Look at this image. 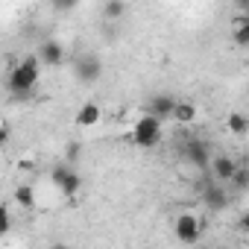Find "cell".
Listing matches in <instances>:
<instances>
[{
  "label": "cell",
  "mask_w": 249,
  "mask_h": 249,
  "mask_svg": "<svg viewBox=\"0 0 249 249\" xmlns=\"http://www.w3.org/2000/svg\"><path fill=\"white\" fill-rule=\"evenodd\" d=\"M38 76H41L38 59H36V56H27L24 62H18V65L9 71L6 85H9V91H12L15 97H30V91L38 85Z\"/></svg>",
  "instance_id": "obj_1"
},
{
  "label": "cell",
  "mask_w": 249,
  "mask_h": 249,
  "mask_svg": "<svg viewBox=\"0 0 249 249\" xmlns=\"http://www.w3.org/2000/svg\"><path fill=\"white\" fill-rule=\"evenodd\" d=\"M159 141H161V117L147 111L144 117L135 120V126H132V144L141 147V150H153Z\"/></svg>",
  "instance_id": "obj_2"
},
{
  "label": "cell",
  "mask_w": 249,
  "mask_h": 249,
  "mask_svg": "<svg viewBox=\"0 0 249 249\" xmlns=\"http://www.w3.org/2000/svg\"><path fill=\"white\" fill-rule=\"evenodd\" d=\"M50 179H53V185L68 196V199H73L76 194H79V188H82V176L65 161V164H56L53 167V173H50Z\"/></svg>",
  "instance_id": "obj_3"
},
{
  "label": "cell",
  "mask_w": 249,
  "mask_h": 249,
  "mask_svg": "<svg viewBox=\"0 0 249 249\" xmlns=\"http://www.w3.org/2000/svg\"><path fill=\"white\" fill-rule=\"evenodd\" d=\"M73 73H76L79 82L91 85V82H97V79L103 76V62H100L94 53H85V56H79V59L73 62Z\"/></svg>",
  "instance_id": "obj_4"
},
{
  "label": "cell",
  "mask_w": 249,
  "mask_h": 249,
  "mask_svg": "<svg viewBox=\"0 0 249 249\" xmlns=\"http://www.w3.org/2000/svg\"><path fill=\"white\" fill-rule=\"evenodd\" d=\"M173 231H176V237H179L182 243H196V240L202 237V220H199L196 214H179Z\"/></svg>",
  "instance_id": "obj_5"
},
{
  "label": "cell",
  "mask_w": 249,
  "mask_h": 249,
  "mask_svg": "<svg viewBox=\"0 0 249 249\" xmlns=\"http://www.w3.org/2000/svg\"><path fill=\"white\" fill-rule=\"evenodd\" d=\"M199 191H202V202H205L211 211H223V208L229 205L226 188H223V182H217L214 176H211V179H205V182L199 185Z\"/></svg>",
  "instance_id": "obj_6"
},
{
  "label": "cell",
  "mask_w": 249,
  "mask_h": 249,
  "mask_svg": "<svg viewBox=\"0 0 249 249\" xmlns=\"http://www.w3.org/2000/svg\"><path fill=\"white\" fill-rule=\"evenodd\" d=\"M36 59H38V65H44V68H59V65L65 62V47H62V41L44 38V41L38 44Z\"/></svg>",
  "instance_id": "obj_7"
},
{
  "label": "cell",
  "mask_w": 249,
  "mask_h": 249,
  "mask_svg": "<svg viewBox=\"0 0 249 249\" xmlns=\"http://www.w3.org/2000/svg\"><path fill=\"white\" fill-rule=\"evenodd\" d=\"M182 156L196 167V170H208V161H211V150H208V144L202 141V138H191L188 144H185V150H182Z\"/></svg>",
  "instance_id": "obj_8"
},
{
  "label": "cell",
  "mask_w": 249,
  "mask_h": 249,
  "mask_svg": "<svg viewBox=\"0 0 249 249\" xmlns=\"http://www.w3.org/2000/svg\"><path fill=\"white\" fill-rule=\"evenodd\" d=\"M234 159L231 156H214L211 161H208V170H211V176L217 179V182H229L231 179V173H234Z\"/></svg>",
  "instance_id": "obj_9"
},
{
  "label": "cell",
  "mask_w": 249,
  "mask_h": 249,
  "mask_svg": "<svg viewBox=\"0 0 249 249\" xmlns=\"http://www.w3.org/2000/svg\"><path fill=\"white\" fill-rule=\"evenodd\" d=\"M100 106L97 103H82L79 106V111H76V126H82V129H91V126H97L100 123Z\"/></svg>",
  "instance_id": "obj_10"
},
{
  "label": "cell",
  "mask_w": 249,
  "mask_h": 249,
  "mask_svg": "<svg viewBox=\"0 0 249 249\" xmlns=\"http://www.w3.org/2000/svg\"><path fill=\"white\" fill-rule=\"evenodd\" d=\"M173 103H176V97H170V94H156V97L147 103V111L156 114V117H170Z\"/></svg>",
  "instance_id": "obj_11"
},
{
  "label": "cell",
  "mask_w": 249,
  "mask_h": 249,
  "mask_svg": "<svg viewBox=\"0 0 249 249\" xmlns=\"http://www.w3.org/2000/svg\"><path fill=\"white\" fill-rule=\"evenodd\" d=\"M170 117L179 120V123H194V120H196V106H194L191 100H176Z\"/></svg>",
  "instance_id": "obj_12"
},
{
  "label": "cell",
  "mask_w": 249,
  "mask_h": 249,
  "mask_svg": "<svg viewBox=\"0 0 249 249\" xmlns=\"http://www.w3.org/2000/svg\"><path fill=\"white\" fill-rule=\"evenodd\" d=\"M226 126H229L231 135H246V132H249V120H246L240 111H231V114L226 117Z\"/></svg>",
  "instance_id": "obj_13"
},
{
  "label": "cell",
  "mask_w": 249,
  "mask_h": 249,
  "mask_svg": "<svg viewBox=\"0 0 249 249\" xmlns=\"http://www.w3.org/2000/svg\"><path fill=\"white\" fill-rule=\"evenodd\" d=\"M12 196H15V202H18L21 208H33V205H36V191H33V185H18Z\"/></svg>",
  "instance_id": "obj_14"
},
{
  "label": "cell",
  "mask_w": 249,
  "mask_h": 249,
  "mask_svg": "<svg viewBox=\"0 0 249 249\" xmlns=\"http://www.w3.org/2000/svg\"><path fill=\"white\" fill-rule=\"evenodd\" d=\"M103 12H106L108 21H120L123 15H126V3H123V0H108Z\"/></svg>",
  "instance_id": "obj_15"
},
{
  "label": "cell",
  "mask_w": 249,
  "mask_h": 249,
  "mask_svg": "<svg viewBox=\"0 0 249 249\" xmlns=\"http://www.w3.org/2000/svg\"><path fill=\"white\" fill-rule=\"evenodd\" d=\"M237 191H246L249 188V170L246 167H234V173H231V179H229Z\"/></svg>",
  "instance_id": "obj_16"
},
{
  "label": "cell",
  "mask_w": 249,
  "mask_h": 249,
  "mask_svg": "<svg viewBox=\"0 0 249 249\" xmlns=\"http://www.w3.org/2000/svg\"><path fill=\"white\" fill-rule=\"evenodd\" d=\"M79 153H82V144H79V141H71V144H68V150H65V161H68V164H73V161L79 159Z\"/></svg>",
  "instance_id": "obj_17"
},
{
  "label": "cell",
  "mask_w": 249,
  "mask_h": 249,
  "mask_svg": "<svg viewBox=\"0 0 249 249\" xmlns=\"http://www.w3.org/2000/svg\"><path fill=\"white\" fill-rule=\"evenodd\" d=\"M12 226V217H9V208L6 205H0V234H6Z\"/></svg>",
  "instance_id": "obj_18"
},
{
  "label": "cell",
  "mask_w": 249,
  "mask_h": 249,
  "mask_svg": "<svg viewBox=\"0 0 249 249\" xmlns=\"http://www.w3.org/2000/svg\"><path fill=\"white\" fill-rule=\"evenodd\" d=\"M53 6H56L59 12H73V9L79 6V0H53Z\"/></svg>",
  "instance_id": "obj_19"
},
{
  "label": "cell",
  "mask_w": 249,
  "mask_h": 249,
  "mask_svg": "<svg viewBox=\"0 0 249 249\" xmlns=\"http://www.w3.org/2000/svg\"><path fill=\"white\" fill-rule=\"evenodd\" d=\"M9 141V126H6V123H0V147H3Z\"/></svg>",
  "instance_id": "obj_20"
},
{
  "label": "cell",
  "mask_w": 249,
  "mask_h": 249,
  "mask_svg": "<svg viewBox=\"0 0 249 249\" xmlns=\"http://www.w3.org/2000/svg\"><path fill=\"white\" fill-rule=\"evenodd\" d=\"M237 9L240 12H249V0H237Z\"/></svg>",
  "instance_id": "obj_21"
}]
</instances>
